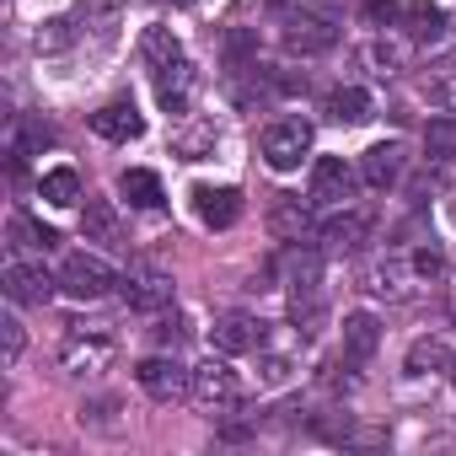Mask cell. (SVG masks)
Here are the masks:
<instances>
[{
  "label": "cell",
  "mask_w": 456,
  "mask_h": 456,
  "mask_svg": "<svg viewBox=\"0 0 456 456\" xmlns=\"http://www.w3.org/2000/svg\"><path fill=\"white\" fill-rule=\"evenodd\" d=\"M451 387H456V354H451Z\"/></svg>",
  "instance_id": "d6a6232c"
},
{
  "label": "cell",
  "mask_w": 456,
  "mask_h": 456,
  "mask_svg": "<svg viewBox=\"0 0 456 456\" xmlns=\"http://www.w3.org/2000/svg\"><path fill=\"white\" fill-rule=\"evenodd\" d=\"M108 360H113V338H108V333H76V338L65 344V354H60V365H65L70 376H97Z\"/></svg>",
  "instance_id": "8fae6325"
},
{
  "label": "cell",
  "mask_w": 456,
  "mask_h": 456,
  "mask_svg": "<svg viewBox=\"0 0 456 456\" xmlns=\"http://www.w3.org/2000/svg\"><path fill=\"white\" fill-rule=\"evenodd\" d=\"M365 232H370V220L360 215V209H344V215H333L328 225H322V253H354L360 242H365Z\"/></svg>",
  "instance_id": "5bb4252c"
},
{
  "label": "cell",
  "mask_w": 456,
  "mask_h": 456,
  "mask_svg": "<svg viewBox=\"0 0 456 456\" xmlns=\"http://www.w3.org/2000/svg\"><path fill=\"white\" fill-rule=\"evenodd\" d=\"M424 156L429 161H456V118H429L424 124Z\"/></svg>",
  "instance_id": "cb8c5ba5"
},
{
  "label": "cell",
  "mask_w": 456,
  "mask_h": 456,
  "mask_svg": "<svg viewBox=\"0 0 456 456\" xmlns=\"http://www.w3.org/2000/svg\"><path fill=\"white\" fill-rule=\"evenodd\" d=\"M451 317H456V312H451Z\"/></svg>",
  "instance_id": "836d02e7"
},
{
  "label": "cell",
  "mask_w": 456,
  "mask_h": 456,
  "mask_svg": "<svg viewBox=\"0 0 456 456\" xmlns=\"http://www.w3.org/2000/svg\"><path fill=\"white\" fill-rule=\"evenodd\" d=\"M12 237H17V248H38V253L60 248V237L49 232V225H38L33 215H12Z\"/></svg>",
  "instance_id": "d4e9b609"
},
{
  "label": "cell",
  "mask_w": 456,
  "mask_h": 456,
  "mask_svg": "<svg viewBox=\"0 0 456 456\" xmlns=\"http://www.w3.org/2000/svg\"><path fill=\"white\" fill-rule=\"evenodd\" d=\"M188 86H193V65L188 60H177L172 70H156V97H161V108H183L188 102Z\"/></svg>",
  "instance_id": "44dd1931"
},
{
  "label": "cell",
  "mask_w": 456,
  "mask_h": 456,
  "mask_svg": "<svg viewBox=\"0 0 456 456\" xmlns=\"http://www.w3.org/2000/svg\"><path fill=\"white\" fill-rule=\"evenodd\" d=\"M188 397L204 408V413H237L242 408V397H248V387H242V376L225 365V360H204V365H193V376H188Z\"/></svg>",
  "instance_id": "6da1fadb"
},
{
  "label": "cell",
  "mask_w": 456,
  "mask_h": 456,
  "mask_svg": "<svg viewBox=\"0 0 456 456\" xmlns=\"http://www.w3.org/2000/svg\"><path fill=\"white\" fill-rule=\"evenodd\" d=\"M188 376H193V370H183V365H177V360H167V354H151V360H140V365H134L140 392H145V397H156V403H177V397H188Z\"/></svg>",
  "instance_id": "5b68a950"
},
{
  "label": "cell",
  "mask_w": 456,
  "mask_h": 456,
  "mask_svg": "<svg viewBox=\"0 0 456 456\" xmlns=\"http://www.w3.org/2000/svg\"><path fill=\"white\" fill-rule=\"evenodd\" d=\"M333 44H338V28L328 17H317V12H296L285 22V49L290 54H328Z\"/></svg>",
  "instance_id": "52a82bcc"
},
{
  "label": "cell",
  "mask_w": 456,
  "mask_h": 456,
  "mask_svg": "<svg viewBox=\"0 0 456 456\" xmlns=\"http://www.w3.org/2000/svg\"><path fill=\"white\" fill-rule=\"evenodd\" d=\"M193 209H199V220L209 225V232H225V225L242 220V193H237V188L199 183V188H193Z\"/></svg>",
  "instance_id": "9c48e42d"
},
{
  "label": "cell",
  "mask_w": 456,
  "mask_h": 456,
  "mask_svg": "<svg viewBox=\"0 0 456 456\" xmlns=\"http://www.w3.org/2000/svg\"><path fill=\"white\" fill-rule=\"evenodd\" d=\"M413 269H419L424 280H435V274L445 269V258H440V248H435V242H429V248H419V253H413Z\"/></svg>",
  "instance_id": "83f0119b"
},
{
  "label": "cell",
  "mask_w": 456,
  "mask_h": 456,
  "mask_svg": "<svg viewBox=\"0 0 456 456\" xmlns=\"http://www.w3.org/2000/svg\"><path fill=\"white\" fill-rule=\"evenodd\" d=\"M403 22H408V33L413 38H440L451 22H445V12L440 6H429V0H408L403 6Z\"/></svg>",
  "instance_id": "603a6c76"
},
{
  "label": "cell",
  "mask_w": 456,
  "mask_h": 456,
  "mask_svg": "<svg viewBox=\"0 0 456 456\" xmlns=\"http://www.w3.org/2000/svg\"><path fill=\"white\" fill-rule=\"evenodd\" d=\"M322 113H328L333 124H365V118H370V97H365L360 86H333L328 102H322Z\"/></svg>",
  "instance_id": "e0dca14e"
},
{
  "label": "cell",
  "mask_w": 456,
  "mask_h": 456,
  "mask_svg": "<svg viewBox=\"0 0 456 456\" xmlns=\"http://www.w3.org/2000/svg\"><path fill=\"white\" fill-rule=\"evenodd\" d=\"M118 290H124L129 312H167L172 306V274H161L151 264H129L124 280H118Z\"/></svg>",
  "instance_id": "277c9868"
},
{
  "label": "cell",
  "mask_w": 456,
  "mask_h": 456,
  "mask_svg": "<svg viewBox=\"0 0 456 456\" xmlns=\"http://www.w3.org/2000/svg\"><path fill=\"white\" fill-rule=\"evenodd\" d=\"M209 338L220 354H248V349H264V322L248 312H225V317H215Z\"/></svg>",
  "instance_id": "ba28073f"
},
{
  "label": "cell",
  "mask_w": 456,
  "mask_h": 456,
  "mask_svg": "<svg viewBox=\"0 0 456 456\" xmlns=\"http://www.w3.org/2000/svg\"><path fill=\"white\" fill-rule=\"evenodd\" d=\"M301 232H306V204L290 199V193H280V204H274V237H296L301 242Z\"/></svg>",
  "instance_id": "484cf974"
},
{
  "label": "cell",
  "mask_w": 456,
  "mask_h": 456,
  "mask_svg": "<svg viewBox=\"0 0 456 456\" xmlns=\"http://www.w3.org/2000/svg\"><path fill=\"white\" fill-rule=\"evenodd\" d=\"M92 129H97L102 140H118V145H124V140H140V134H145V118H140L134 102L118 97V102H108V108L92 113Z\"/></svg>",
  "instance_id": "7c38bea8"
},
{
  "label": "cell",
  "mask_w": 456,
  "mask_h": 456,
  "mask_svg": "<svg viewBox=\"0 0 456 456\" xmlns=\"http://www.w3.org/2000/svg\"><path fill=\"white\" fill-rule=\"evenodd\" d=\"M113 285H118V280H113V269H108L97 253H70L65 269H60V290L76 296V301H97V296H108Z\"/></svg>",
  "instance_id": "3957f363"
},
{
  "label": "cell",
  "mask_w": 456,
  "mask_h": 456,
  "mask_svg": "<svg viewBox=\"0 0 456 456\" xmlns=\"http://www.w3.org/2000/svg\"><path fill=\"white\" fill-rule=\"evenodd\" d=\"M349 199H354V172H349V161H344V156H317V161H312V204L338 209V204H349Z\"/></svg>",
  "instance_id": "8992f818"
},
{
  "label": "cell",
  "mask_w": 456,
  "mask_h": 456,
  "mask_svg": "<svg viewBox=\"0 0 456 456\" xmlns=\"http://www.w3.org/2000/svg\"><path fill=\"white\" fill-rule=\"evenodd\" d=\"M376 344H381V322L370 312H349L344 317V360L349 365H365L376 354Z\"/></svg>",
  "instance_id": "4fadbf2b"
},
{
  "label": "cell",
  "mask_w": 456,
  "mask_h": 456,
  "mask_svg": "<svg viewBox=\"0 0 456 456\" xmlns=\"http://www.w3.org/2000/svg\"><path fill=\"white\" fill-rule=\"evenodd\" d=\"M306 151H312V124L306 118H280V124L264 129V161L274 172H296Z\"/></svg>",
  "instance_id": "7a4b0ae2"
},
{
  "label": "cell",
  "mask_w": 456,
  "mask_h": 456,
  "mask_svg": "<svg viewBox=\"0 0 456 456\" xmlns=\"http://www.w3.org/2000/svg\"><path fill=\"white\" fill-rule=\"evenodd\" d=\"M28 140H33V145H49L54 134H49L44 124H33V129H28ZM22 161H28V145H12V167H17V172H22Z\"/></svg>",
  "instance_id": "f546056e"
},
{
  "label": "cell",
  "mask_w": 456,
  "mask_h": 456,
  "mask_svg": "<svg viewBox=\"0 0 456 456\" xmlns=\"http://www.w3.org/2000/svg\"><path fill=\"white\" fill-rule=\"evenodd\" d=\"M118 193L134 204V209H156L167 193H161V177L156 172H145V167H129L124 177H118Z\"/></svg>",
  "instance_id": "ac0fdd59"
},
{
  "label": "cell",
  "mask_w": 456,
  "mask_h": 456,
  "mask_svg": "<svg viewBox=\"0 0 456 456\" xmlns=\"http://www.w3.org/2000/svg\"><path fill=\"white\" fill-rule=\"evenodd\" d=\"M38 193H44L54 209H70V204H81V172H76V167H54V172H44Z\"/></svg>",
  "instance_id": "d6986e66"
},
{
  "label": "cell",
  "mask_w": 456,
  "mask_h": 456,
  "mask_svg": "<svg viewBox=\"0 0 456 456\" xmlns=\"http://www.w3.org/2000/svg\"><path fill=\"white\" fill-rule=\"evenodd\" d=\"M6 296L17 306H44L54 296V280L44 274V264H28V258H12L6 264Z\"/></svg>",
  "instance_id": "30bf717a"
},
{
  "label": "cell",
  "mask_w": 456,
  "mask_h": 456,
  "mask_svg": "<svg viewBox=\"0 0 456 456\" xmlns=\"http://www.w3.org/2000/svg\"><path fill=\"white\" fill-rule=\"evenodd\" d=\"M0 328H6V360H17V354H22V328H17V317H6Z\"/></svg>",
  "instance_id": "4dcf8cb0"
},
{
  "label": "cell",
  "mask_w": 456,
  "mask_h": 456,
  "mask_svg": "<svg viewBox=\"0 0 456 456\" xmlns=\"http://www.w3.org/2000/svg\"><path fill=\"white\" fill-rule=\"evenodd\" d=\"M156 338H161V344H183V322H177V317H172V322H161V328H156Z\"/></svg>",
  "instance_id": "1f68e13d"
},
{
  "label": "cell",
  "mask_w": 456,
  "mask_h": 456,
  "mask_svg": "<svg viewBox=\"0 0 456 456\" xmlns=\"http://www.w3.org/2000/svg\"><path fill=\"white\" fill-rule=\"evenodd\" d=\"M360 177H365L370 188H392V183L403 177V145H392V140L370 145L365 161H360Z\"/></svg>",
  "instance_id": "9a60e30c"
},
{
  "label": "cell",
  "mask_w": 456,
  "mask_h": 456,
  "mask_svg": "<svg viewBox=\"0 0 456 456\" xmlns=\"http://www.w3.org/2000/svg\"><path fill=\"white\" fill-rule=\"evenodd\" d=\"M172 145H177V156H183V161H204V151L215 145V124H199V129H188V134H177Z\"/></svg>",
  "instance_id": "4316f807"
},
{
  "label": "cell",
  "mask_w": 456,
  "mask_h": 456,
  "mask_svg": "<svg viewBox=\"0 0 456 456\" xmlns=\"http://www.w3.org/2000/svg\"><path fill=\"white\" fill-rule=\"evenodd\" d=\"M81 232H86V242H118V209L108 199H86Z\"/></svg>",
  "instance_id": "ffe728a7"
},
{
  "label": "cell",
  "mask_w": 456,
  "mask_h": 456,
  "mask_svg": "<svg viewBox=\"0 0 456 456\" xmlns=\"http://www.w3.org/2000/svg\"><path fill=\"white\" fill-rule=\"evenodd\" d=\"M253 49H258V44H253V33H232V38H225V60H232V65H242Z\"/></svg>",
  "instance_id": "f1b7e54d"
},
{
  "label": "cell",
  "mask_w": 456,
  "mask_h": 456,
  "mask_svg": "<svg viewBox=\"0 0 456 456\" xmlns=\"http://www.w3.org/2000/svg\"><path fill=\"white\" fill-rule=\"evenodd\" d=\"M403 370H408V376H429V370H451V354H445V344H440V338H413V349H408V360H403Z\"/></svg>",
  "instance_id": "7402d4cb"
},
{
  "label": "cell",
  "mask_w": 456,
  "mask_h": 456,
  "mask_svg": "<svg viewBox=\"0 0 456 456\" xmlns=\"http://www.w3.org/2000/svg\"><path fill=\"white\" fill-rule=\"evenodd\" d=\"M140 54H145V65H151V76H156V70H172V65L183 60V44H177L172 28H145Z\"/></svg>",
  "instance_id": "2e32d148"
}]
</instances>
